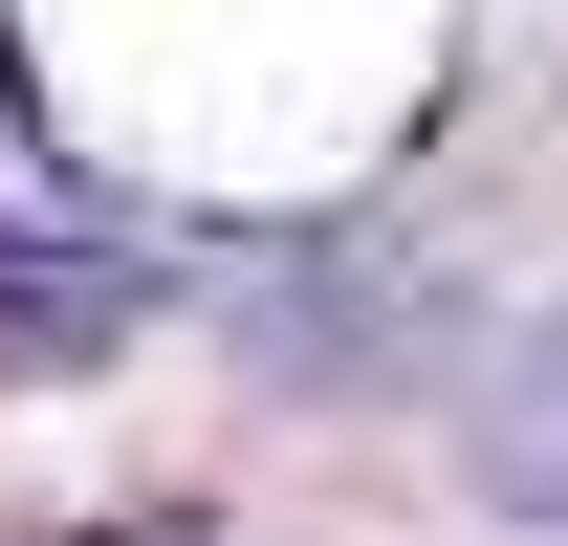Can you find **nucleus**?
<instances>
[{
  "mask_svg": "<svg viewBox=\"0 0 568 546\" xmlns=\"http://www.w3.org/2000/svg\"><path fill=\"white\" fill-rule=\"evenodd\" d=\"M481 503H525V525H568V306H525L481 372Z\"/></svg>",
  "mask_w": 568,
  "mask_h": 546,
  "instance_id": "obj_1",
  "label": "nucleus"
}]
</instances>
